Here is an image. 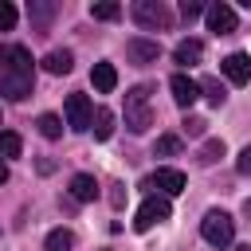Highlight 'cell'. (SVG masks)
Instances as JSON below:
<instances>
[{
  "label": "cell",
  "instance_id": "6da1fadb",
  "mask_svg": "<svg viewBox=\"0 0 251 251\" xmlns=\"http://www.w3.org/2000/svg\"><path fill=\"white\" fill-rule=\"evenodd\" d=\"M126 126H129V133H145V129L153 126L149 86H133V90H126Z\"/></svg>",
  "mask_w": 251,
  "mask_h": 251
},
{
  "label": "cell",
  "instance_id": "7a4b0ae2",
  "mask_svg": "<svg viewBox=\"0 0 251 251\" xmlns=\"http://www.w3.org/2000/svg\"><path fill=\"white\" fill-rule=\"evenodd\" d=\"M200 235H204L212 247H227V243H231V235H235V220H231L227 212L212 208V212L200 220Z\"/></svg>",
  "mask_w": 251,
  "mask_h": 251
},
{
  "label": "cell",
  "instance_id": "3957f363",
  "mask_svg": "<svg viewBox=\"0 0 251 251\" xmlns=\"http://www.w3.org/2000/svg\"><path fill=\"white\" fill-rule=\"evenodd\" d=\"M169 216H173L169 196H149V200L137 208V216H133V231H149L153 224H165Z\"/></svg>",
  "mask_w": 251,
  "mask_h": 251
},
{
  "label": "cell",
  "instance_id": "277c9868",
  "mask_svg": "<svg viewBox=\"0 0 251 251\" xmlns=\"http://www.w3.org/2000/svg\"><path fill=\"white\" fill-rule=\"evenodd\" d=\"M133 20H137L141 27H153V31L161 27V31H165V27L173 24V12H169L161 0H137V4H133Z\"/></svg>",
  "mask_w": 251,
  "mask_h": 251
},
{
  "label": "cell",
  "instance_id": "5b68a950",
  "mask_svg": "<svg viewBox=\"0 0 251 251\" xmlns=\"http://www.w3.org/2000/svg\"><path fill=\"white\" fill-rule=\"evenodd\" d=\"M0 75H31V55H27V47H20V43L0 47Z\"/></svg>",
  "mask_w": 251,
  "mask_h": 251
},
{
  "label": "cell",
  "instance_id": "8992f818",
  "mask_svg": "<svg viewBox=\"0 0 251 251\" xmlns=\"http://www.w3.org/2000/svg\"><path fill=\"white\" fill-rule=\"evenodd\" d=\"M63 114H67V126H71V129H90L94 110H90V98H86V94H71L67 106H63Z\"/></svg>",
  "mask_w": 251,
  "mask_h": 251
},
{
  "label": "cell",
  "instance_id": "52a82bcc",
  "mask_svg": "<svg viewBox=\"0 0 251 251\" xmlns=\"http://www.w3.org/2000/svg\"><path fill=\"white\" fill-rule=\"evenodd\" d=\"M204 20H208V31H216V35L235 31V8H231V4H212V8H204Z\"/></svg>",
  "mask_w": 251,
  "mask_h": 251
},
{
  "label": "cell",
  "instance_id": "ba28073f",
  "mask_svg": "<svg viewBox=\"0 0 251 251\" xmlns=\"http://www.w3.org/2000/svg\"><path fill=\"white\" fill-rule=\"evenodd\" d=\"M169 90H173V102H176V106H184V110L200 98V82H192L184 71H176V75L169 78Z\"/></svg>",
  "mask_w": 251,
  "mask_h": 251
},
{
  "label": "cell",
  "instance_id": "9c48e42d",
  "mask_svg": "<svg viewBox=\"0 0 251 251\" xmlns=\"http://www.w3.org/2000/svg\"><path fill=\"white\" fill-rule=\"evenodd\" d=\"M220 71H224V78H227V82L243 86V82L251 78V55H243V51H231V55L220 63Z\"/></svg>",
  "mask_w": 251,
  "mask_h": 251
},
{
  "label": "cell",
  "instance_id": "30bf717a",
  "mask_svg": "<svg viewBox=\"0 0 251 251\" xmlns=\"http://www.w3.org/2000/svg\"><path fill=\"white\" fill-rule=\"evenodd\" d=\"M157 55H161V47L153 39H129L126 43V59L129 63H157Z\"/></svg>",
  "mask_w": 251,
  "mask_h": 251
},
{
  "label": "cell",
  "instance_id": "8fae6325",
  "mask_svg": "<svg viewBox=\"0 0 251 251\" xmlns=\"http://www.w3.org/2000/svg\"><path fill=\"white\" fill-rule=\"evenodd\" d=\"M153 184H157L165 196H176V192H184V173H180V169H157V173H153Z\"/></svg>",
  "mask_w": 251,
  "mask_h": 251
},
{
  "label": "cell",
  "instance_id": "7c38bea8",
  "mask_svg": "<svg viewBox=\"0 0 251 251\" xmlns=\"http://www.w3.org/2000/svg\"><path fill=\"white\" fill-rule=\"evenodd\" d=\"M71 196H75L78 204H90V200L98 196V180H94L90 173H75V176H71Z\"/></svg>",
  "mask_w": 251,
  "mask_h": 251
},
{
  "label": "cell",
  "instance_id": "4fadbf2b",
  "mask_svg": "<svg viewBox=\"0 0 251 251\" xmlns=\"http://www.w3.org/2000/svg\"><path fill=\"white\" fill-rule=\"evenodd\" d=\"M173 59H176L180 67H192V63L204 59V43H200V39H180L176 51H173Z\"/></svg>",
  "mask_w": 251,
  "mask_h": 251
},
{
  "label": "cell",
  "instance_id": "5bb4252c",
  "mask_svg": "<svg viewBox=\"0 0 251 251\" xmlns=\"http://www.w3.org/2000/svg\"><path fill=\"white\" fill-rule=\"evenodd\" d=\"M90 82H94V90L110 94V90L118 86V71H114V63H94V71H90Z\"/></svg>",
  "mask_w": 251,
  "mask_h": 251
},
{
  "label": "cell",
  "instance_id": "9a60e30c",
  "mask_svg": "<svg viewBox=\"0 0 251 251\" xmlns=\"http://www.w3.org/2000/svg\"><path fill=\"white\" fill-rule=\"evenodd\" d=\"M71 67H75V55L71 51H47L43 55V71L47 75H71Z\"/></svg>",
  "mask_w": 251,
  "mask_h": 251
},
{
  "label": "cell",
  "instance_id": "2e32d148",
  "mask_svg": "<svg viewBox=\"0 0 251 251\" xmlns=\"http://www.w3.org/2000/svg\"><path fill=\"white\" fill-rule=\"evenodd\" d=\"M90 129H94V137H98V141H106V137L114 133V110H106V106H102V110H94Z\"/></svg>",
  "mask_w": 251,
  "mask_h": 251
},
{
  "label": "cell",
  "instance_id": "e0dca14e",
  "mask_svg": "<svg viewBox=\"0 0 251 251\" xmlns=\"http://www.w3.org/2000/svg\"><path fill=\"white\" fill-rule=\"evenodd\" d=\"M35 126H39V133H43L47 141L63 137V118H59V114H39V122H35Z\"/></svg>",
  "mask_w": 251,
  "mask_h": 251
},
{
  "label": "cell",
  "instance_id": "ac0fdd59",
  "mask_svg": "<svg viewBox=\"0 0 251 251\" xmlns=\"http://www.w3.org/2000/svg\"><path fill=\"white\" fill-rule=\"evenodd\" d=\"M220 157H224V141H220V137H208V141L200 145V153H196L200 165H212V161H220Z\"/></svg>",
  "mask_w": 251,
  "mask_h": 251
},
{
  "label": "cell",
  "instance_id": "d6986e66",
  "mask_svg": "<svg viewBox=\"0 0 251 251\" xmlns=\"http://www.w3.org/2000/svg\"><path fill=\"white\" fill-rule=\"evenodd\" d=\"M24 153V141H20V133H12V129H0V157H20Z\"/></svg>",
  "mask_w": 251,
  "mask_h": 251
},
{
  "label": "cell",
  "instance_id": "ffe728a7",
  "mask_svg": "<svg viewBox=\"0 0 251 251\" xmlns=\"http://www.w3.org/2000/svg\"><path fill=\"white\" fill-rule=\"evenodd\" d=\"M71 247H75V235H71L67 227L47 231V251H71Z\"/></svg>",
  "mask_w": 251,
  "mask_h": 251
},
{
  "label": "cell",
  "instance_id": "44dd1931",
  "mask_svg": "<svg viewBox=\"0 0 251 251\" xmlns=\"http://www.w3.org/2000/svg\"><path fill=\"white\" fill-rule=\"evenodd\" d=\"M153 153H157V157H173V153H180V137H176V133H161L157 145H153Z\"/></svg>",
  "mask_w": 251,
  "mask_h": 251
},
{
  "label": "cell",
  "instance_id": "7402d4cb",
  "mask_svg": "<svg viewBox=\"0 0 251 251\" xmlns=\"http://www.w3.org/2000/svg\"><path fill=\"white\" fill-rule=\"evenodd\" d=\"M90 16H94V20H118L122 8H118L114 0H102V4H90Z\"/></svg>",
  "mask_w": 251,
  "mask_h": 251
},
{
  "label": "cell",
  "instance_id": "603a6c76",
  "mask_svg": "<svg viewBox=\"0 0 251 251\" xmlns=\"http://www.w3.org/2000/svg\"><path fill=\"white\" fill-rule=\"evenodd\" d=\"M200 90L208 94V102H212V106H224V98H227V94H224V86H220V78H204V82H200Z\"/></svg>",
  "mask_w": 251,
  "mask_h": 251
},
{
  "label": "cell",
  "instance_id": "cb8c5ba5",
  "mask_svg": "<svg viewBox=\"0 0 251 251\" xmlns=\"http://www.w3.org/2000/svg\"><path fill=\"white\" fill-rule=\"evenodd\" d=\"M16 20H20V12H16L8 0H0V31H12V27H16Z\"/></svg>",
  "mask_w": 251,
  "mask_h": 251
},
{
  "label": "cell",
  "instance_id": "d4e9b609",
  "mask_svg": "<svg viewBox=\"0 0 251 251\" xmlns=\"http://www.w3.org/2000/svg\"><path fill=\"white\" fill-rule=\"evenodd\" d=\"M235 169H239L243 176H251V145H243V149H239V157H235Z\"/></svg>",
  "mask_w": 251,
  "mask_h": 251
},
{
  "label": "cell",
  "instance_id": "484cf974",
  "mask_svg": "<svg viewBox=\"0 0 251 251\" xmlns=\"http://www.w3.org/2000/svg\"><path fill=\"white\" fill-rule=\"evenodd\" d=\"M204 126H208L204 118H184V133H192V137H200V133H204Z\"/></svg>",
  "mask_w": 251,
  "mask_h": 251
},
{
  "label": "cell",
  "instance_id": "4316f807",
  "mask_svg": "<svg viewBox=\"0 0 251 251\" xmlns=\"http://www.w3.org/2000/svg\"><path fill=\"white\" fill-rule=\"evenodd\" d=\"M200 12H204V8H200L196 0H184V4H180V16H184V20H196Z\"/></svg>",
  "mask_w": 251,
  "mask_h": 251
},
{
  "label": "cell",
  "instance_id": "83f0119b",
  "mask_svg": "<svg viewBox=\"0 0 251 251\" xmlns=\"http://www.w3.org/2000/svg\"><path fill=\"white\" fill-rule=\"evenodd\" d=\"M110 204H114V208L126 204V188H122V184H110Z\"/></svg>",
  "mask_w": 251,
  "mask_h": 251
},
{
  "label": "cell",
  "instance_id": "f1b7e54d",
  "mask_svg": "<svg viewBox=\"0 0 251 251\" xmlns=\"http://www.w3.org/2000/svg\"><path fill=\"white\" fill-rule=\"evenodd\" d=\"M4 180H8V165L0 161V184H4Z\"/></svg>",
  "mask_w": 251,
  "mask_h": 251
},
{
  "label": "cell",
  "instance_id": "f546056e",
  "mask_svg": "<svg viewBox=\"0 0 251 251\" xmlns=\"http://www.w3.org/2000/svg\"><path fill=\"white\" fill-rule=\"evenodd\" d=\"M243 212H247V216H251V196H247V204H243Z\"/></svg>",
  "mask_w": 251,
  "mask_h": 251
},
{
  "label": "cell",
  "instance_id": "4dcf8cb0",
  "mask_svg": "<svg viewBox=\"0 0 251 251\" xmlns=\"http://www.w3.org/2000/svg\"><path fill=\"white\" fill-rule=\"evenodd\" d=\"M239 251H251V243H243V247H239Z\"/></svg>",
  "mask_w": 251,
  "mask_h": 251
}]
</instances>
